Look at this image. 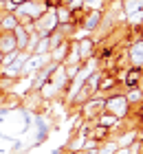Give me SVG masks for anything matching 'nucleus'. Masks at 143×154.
<instances>
[{
    "label": "nucleus",
    "instance_id": "f257e3e1",
    "mask_svg": "<svg viewBox=\"0 0 143 154\" xmlns=\"http://www.w3.org/2000/svg\"><path fill=\"white\" fill-rule=\"evenodd\" d=\"M134 79H139V70H132L128 77V84H134Z\"/></svg>",
    "mask_w": 143,
    "mask_h": 154
}]
</instances>
